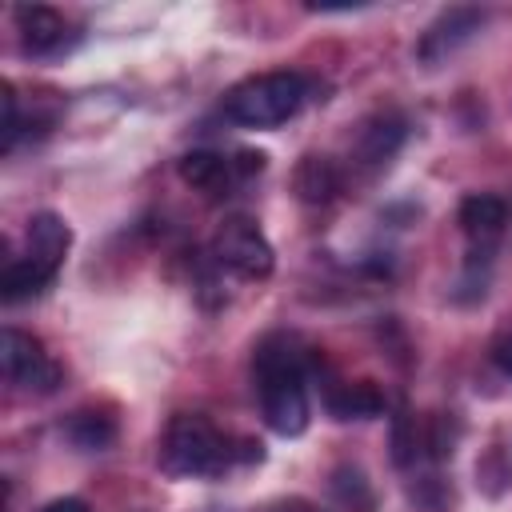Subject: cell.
Masks as SVG:
<instances>
[{
	"mask_svg": "<svg viewBox=\"0 0 512 512\" xmlns=\"http://www.w3.org/2000/svg\"><path fill=\"white\" fill-rule=\"evenodd\" d=\"M256 388L260 408L272 432L300 436L308 428V392H304V360L292 352L284 336H272L256 352Z\"/></svg>",
	"mask_w": 512,
	"mask_h": 512,
	"instance_id": "obj_1",
	"label": "cell"
},
{
	"mask_svg": "<svg viewBox=\"0 0 512 512\" xmlns=\"http://www.w3.org/2000/svg\"><path fill=\"white\" fill-rule=\"evenodd\" d=\"M308 100V80L300 72H264L236 84L224 96V112L244 128H276L292 120Z\"/></svg>",
	"mask_w": 512,
	"mask_h": 512,
	"instance_id": "obj_2",
	"label": "cell"
},
{
	"mask_svg": "<svg viewBox=\"0 0 512 512\" xmlns=\"http://www.w3.org/2000/svg\"><path fill=\"white\" fill-rule=\"evenodd\" d=\"M160 464L168 476H220L232 464V448L204 416L180 412L164 432Z\"/></svg>",
	"mask_w": 512,
	"mask_h": 512,
	"instance_id": "obj_3",
	"label": "cell"
},
{
	"mask_svg": "<svg viewBox=\"0 0 512 512\" xmlns=\"http://www.w3.org/2000/svg\"><path fill=\"white\" fill-rule=\"evenodd\" d=\"M212 256H216L220 268H228L240 280H268L272 268H276V252H272L268 236L244 216H232L216 228Z\"/></svg>",
	"mask_w": 512,
	"mask_h": 512,
	"instance_id": "obj_4",
	"label": "cell"
},
{
	"mask_svg": "<svg viewBox=\"0 0 512 512\" xmlns=\"http://www.w3.org/2000/svg\"><path fill=\"white\" fill-rule=\"evenodd\" d=\"M0 368L8 376V384H20V388H36V392H52L56 380H60V368L48 360L44 344L20 328H4L0 336Z\"/></svg>",
	"mask_w": 512,
	"mask_h": 512,
	"instance_id": "obj_5",
	"label": "cell"
},
{
	"mask_svg": "<svg viewBox=\"0 0 512 512\" xmlns=\"http://www.w3.org/2000/svg\"><path fill=\"white\" fill-rule=\"evenodd\" d=\"M480 24H484V12H480V8H448V12L420 36L416 56H420L424 64H436V60L452 56L464 40H472V36L480 32Z\"/></svg>",
	"mask_w": 512,
	"mask_h": 512,
	"instance_id": "obj_6",
	"label": "cell"
},
{
	"mask_svg": "<svg viewBox=\"0 0 512 512\" xmlns=\"http://www.w3.org/2000/svg\"><path fill=\"white\" fill-rule=\"evenodd\" d=\"M12 16H16V28H20L24 52L48 56V52H60L64 48L68 24H64V16L56 8H48V4H20Z\"/></svg>",
	"mask_w": 512,
	"mask_h": 512,
	"instance_id": "obj_7",
	"label": "cell"
},
{
	"mask_svg": "<svg viewBox=\"0 0 512 512\" xmlns=\"http://www.w3.org/2000/svg\"><path fill=\"white\" fill-rule=\"evenodd\" d=\"M236 176V164L220 152H208V148H196V152H184L180 156V180L204 196H224L228 184Z\"/></svg>",
	"mask_w": 512,
	"mask_h": 512,
	"instance_id": "obj_8",
	"label": "cell"
},
{
	"mask_svg": "<svg viewBox=\"0 0 512 512\" xmlns=\"http://www.w3.org/2000/svg\"><path fill=\"white\" fill-rule=\"evenodd\" d=\"M324 408L336 420H376L384 416L388 400L372 380H356V384H332L324 392Z\"/></svg>",
	"mask_w": 512,
	"mask_h": 512,
	"instance_id": "obj_9",
	"label": "cell"
},
{
	"mask_svg": "<svg viewBox=\"0 0 512 512\" xmlns=\"http://www.w3.org/2000/svg\"><path fill=\"white\" fill-rule=\"evenodd\" d=\"M508 224V208L500 196H488V192H476L460 204V228L472 244H492Z\"/></svg>",
	"mask_w": 512,
	"mask_h": 512,
	"instance_id": "obj_10",
	"label": "cell"
},
{
	"mask_svg": "<svg viewBox=\"0 0 512 512\" xmlns=\"http://www.w3.org/2000/svg\"><path fill=\"white\" fill-rule=\"evenodd\" d=\"M68 244H72V232H68V224L56 212H36L28 220V252L24 256H32V260H40V264L60 272Z\"/></svg>",
	"mask_w": 512,
	"mask_h": 512,
	"instance_id": "obj_11",
	"label": "cell"
},
{
	"mask_svg": "<svg viewBox=\"0 0 512 512\" xmlns=\"http://www.w3.org/2000/svg\"><path fill=\"white\" fill-rule=\"evenodd\" d=\"M52 280H56V268H48V264H40V260H32V256H16V260L4 264L0 296H4L8 304H20V300L40 296Z\"/></svg>",
	"mask_w": 512,
	"mask_h": 512,
	"instance_id": "obj_12",
	"label": "cell"
},
{
	"mask_svg": "<svg viewBox=\"0 0 512 512\" xmlns=\"http://www.w3.org/2000/svg\"><path fill=\"white\" fill-rule=\"evenodd\" d=\"M404 144V120L400 116H376L360 128V160L364 164H388L396 156V148Z\"/></svg>",
	"mask_w": 512,
	"mask_h": 512,
	"instance_id": "obj_13",
	"label": "cell"
},
{
	"mask_svg": "<svg viewBox=\"0 0 512 512\" xmlns=\"http://www.w3.org/2000/svg\"><path fill=\"white\" fill-rule=\"evenodd\" d=\"M296 192L304 204H328L340 192V172L328 156H304L296 164Z\"/></svg>",
	"mask_w": 512,
	"mask_h": 512,
	"instance_id": "obj_14",
	"label": "cell"
},
{
	"mask_svg": "<svg viewBox=\"0 0 512 512\" xmlns=\"http://www.w3.org/2000/svg\"><path fill=\"white\" fill-rule=\"evenodd\" d=\"M64 436L80 448V452H100L116 440V424L100 412H72V420L64 424Z\"/></svg>",
	"mask_w": 512,
	"mask_h": 512,
	"instance_id": "obj_15",
	"label": "cell"
},
{
	"mask_svg": "<svg viewBox=\"0 0 512 512\" xmlns=\"http://www.w3.org/2000/svg\"><path fill=\"white\" fill-rule=\"evenodd\" d=\"M332 496H336L344 508H352V512H372V508H376V496H372L364 472H360V468H348V464L332 472Z\"/></svg>",
	"mask_w": 512,
	"mask_h": 512,
	"instance_id": "obj_16",
	"label": "cell"
},
{
	"mask_svg": "<svg viewBox=\"0 0 512 512\" xmlns=\"http://www.w3.org/2000/svg\"><path fill=\"white\" fill-rule=\"evenodd\" d=\"M420 448H428V444H424V428L416 424V416L400 412L396 424H392V460H396L400 468H408V464H416Z\"/></svg>",
	"mask_w": 512,
	"mask_h": 512,
	"instance_id": "obj_17",
	"label": "cell"
},
{
	"mask_svg": "<svg viewBox=\"0 0 512 512\" xmlns=\"http://www.w3.org/2000/svg\"><path fill=\"white\" fill-rule=\"evenodd\" d=\"M0 104H4V124H0V148L12 152L16 136H20V108H16V88L4 80L0 84Z\"/></svg>",
	"mask_w": 512,
	"mask_h": 512,
	"instance_id": "obj_18",
	"label": "cell"
},
{
	"mask_svg": "<svg viewBox=\"0 0 512 512\" xmlns=\"http://www.w3.org/2000/svg\"><path fill=\"white\" fill-rule=\"evenodd\" d=\"M236 176H252V172H264V152H236Z\"/></svg>",
	"mask_w": 512,
	"mask_h": 512,
	"instance_id": "obj_19",
	"label": "cell"
},
{
	"mask_svg": "<svg viewBox=\"0 0 512 512\" xmlns=\"http://www.w3.org/2000/svg\"><path fill=\"white\" fill-rule=\"evenodd\" d=\"M492 360L512 376V336H500V340L492 344Z\"/></svg>",
	"mask_w": 512,
	"mask_h": 512,
	"instance_id": "obj_20",
	"label": "cell"
},
{
	"mask_svg": "<svg viewBox=\"0 0 512 512\" xmlns=\"http://www.w3.org/2000/svg\"><path fill=\"white\" fill-rule=\"evenodd\" d=\"M40 512H88V504H84L80 496H60V500H52V504H44Z\"/></svg>",
	"mask_w": 512,
	"mask_h": 512,
	"instance_id": "obj_21",
	"label": "cell"
}]
</instances>
